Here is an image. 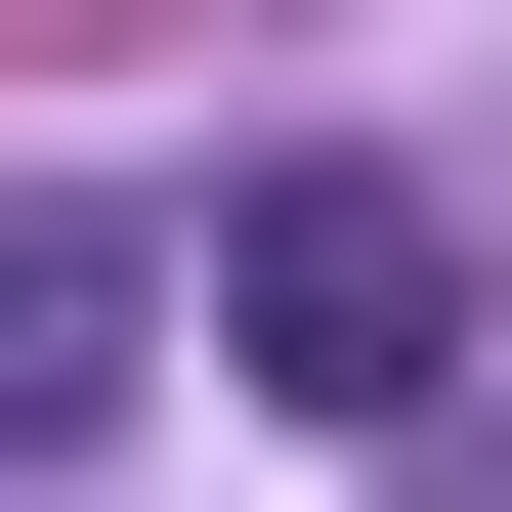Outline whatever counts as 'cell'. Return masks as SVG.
<instances>
[{
	"instance_id": "obj_2",
	"label": "cell",
	"mask_w": 512,
	"mask_h": 512,
	"mask_svg": "<svg viewBox=\"0 0 512 512\" xmlns=\"http://www.w3.org/2000/svg\"><path fill=\"white\" fill-rule=\"evenodd\" d=\"M128 342H171V256H128V214H0V470H86Z\"/></svg>"
},
{
	"instance_id": "obj_1",
	"label": "cell",
	"mask_w": 512,
	"mask_h": 512,
	"mask_svg": "<svg viewBox=\"0 0 512 512\" xmlns=\"http://www.w3.org/2000/svg\"><path fill=\"white\" fill-rule=\"evenodd\" d=\"M214 342L299 384V427H427V384H470V214H427V171H256L214 214Z\"/></svg>"
}]
</instances>
